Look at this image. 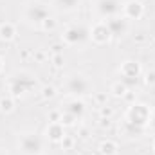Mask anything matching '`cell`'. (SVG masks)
Instances as JSON below:
<instances>
[{
	"label": "cell",
	"instance_id": "cell-4",
	"mask_svg": "<svg viewBox=\"0 0 155 155\" xmlns=\"http://www.w3.org/2000/svg\"><path fill=\"white\" fill-rule=\"evenodd\" d=\"M67 92L81 97V96H87L92 92V83L88 81V78H85L83 74H72L67 79Z\"/></svg>",
	"mask_w": 155,
	"mask_h": 155
},
{
	"label": "cell",
	"instance_id": "cell-22",
	"mask_svg": "<svg viewBox=\"0 0 155 155\" xmlns=\"http://www.w3.org/2000/svg\"><path fill=\"white\" fill-rule=\"evenodd\" d=\"M60 144H61V148L63 150H72V146H74V137L72 135H63V139L60 141Z\"/></svg>",
	"mask_w": 155,
	"mask_h": 155
},
{
	"label": "cell",
	"instance_id": "cell-28",
	"mask_svg": "<svg viewBox=\"0 0 155 155\" xmlns=\"http://www.w3.org/2000/svg\"><path fill=\"white\" fill-rule=\"evenodd\" d=\"M52 63H54L56 67H61V65H63V54H54V56H52Z\"/></svg>",
	"mask_w": 155,
	"mask_h": 155
},
{
	"label": "cell",
	"instance_id": "cell-15",
	"mask_svg": "<svg viewBox=\"0 0 155 155\" xmlns=\"http://www.w3.org/2000/svg\"><path fill=\"white\" fill-rule=\"evenodd\" d=\"M119 148H117V143L112 139H107L99 144V155H117Z\"/></svg>",
	"mask_w": 155,
	"mask_h": 155
},
{
	"label": "cell",
	"instance_id": "cell-6",
	"mask_svg": "<svg viewBox=\"0 0 155 155\" xmlns=\"http://www.w3.org/2000/svg\"><path fill=\"white\" fill-rule=\"evenodd\" d=\"M119 71H121V81L126 85L137 83V79L141 76V65L137 61H124Z\"/></svg>",
	"mask_w": 155,
	"mask_h": 155
},
{
	"label": "cell",
	"instance_id": "cell-13",
	"mask_svg": "<svg viewBox=\"0 0 155 155\" xmlns=\"http://www.w3.org/2000/svg\"><path fill=\"white\" fill-rule=\"evenodd\" d=\"M45 134H47V137H49L52 143H60V141L63 139V135H65V126H63L61 123H49Z\"/></svg>",
	"mask_w": 155,
	"mask_h": 155
},
{
	"label": "cell",
	"instance_id": "cell-16",
	"mask_svg": "<svg viewBox=\"0 0 155 155\" xmlns=\"http://www.w3.org/2000/svg\"><path fill=\"white\" fill-rule=\"evenodd\" d=\"M13 110H15V97L11 94L0 97V112L2 114H11Z\"/></svg>",
	"mask_w": 155,
	"mask_h": 155
},
{
	"label": "cell",
	"instance_id": "cell-2",
	"mask_svg": "<svg viewBox=\"0 0 155 155\" xmlns=\"http://www.w3.org/2000/svg\"><path fill=\"white\" fill-rule=\"evenodd\" d=\"M150 119H152V112L143 103L130 105V108L126 112V121L132 123V124H135V126H139V128H146L148 123H150Z\"/></svg>",
	"mask_w": 155,
	"mask_h": 155
},
{
	"label": "cell",
	"instance_id": "cell-29",
	"mask_svg": "<svg viewBox=\"0 0 155 155\" xmlns=\"http://www.w3.org/2000/svg\"><path fill=\"white\" fill-rule=\"evenodd\" d=\"M61 49H63V47H61L60 43H56V45H52V47H51L52 54H61Z\"/></svg>",
	"mask_w": 155,
	"mask_h": 155
},
{
	"label": "cell",
	"instance_id": "cell-14",
	"mask_svg": "<svg viewBox=\"0 0 155 155\" xmlns=\"http://www.w3.org/2000/svg\"><path fill=\"white\" fill-rule=\"evenodd\" d=\"M16 36V27L11 24V22H5L0 25V40L4 41H11V40Z\"/></svg>",
	"mask_w": 155,
	"mask_h": 155
},
{
	"label": "cell",
	"instance_id": "cell-1",
	"mask_svg": "<svg viewBox=\"0 0 155 155\" xmlns=\"http://www.w3.org/2000/svg\"><path fill=\"white\" fill-rule=\"evenodd\" d=\"M7 85H9L11 96H13V97H20V96H24L25 92H29V90L35 88L36 79L31 76L29 72H15L13 76L9 78Z\"/></svg>",
	"mask_w": 155,
	"mask_h": 155
},
{
	"label": "cell",
	"instance_id": "cell-31",
	"mask_svg": "<svg viewBox=\"0 0 155 155\" xmlns=\"http://www.w3.org/2000/svg\"><path fill=\"white\" fill-rule=\"evenodd\" d=\"M148 126L152 128V132H155V116H152V119H150V123H148Z\"/></svg>",
	"mask_w": 155,
	"mask_h": 155
},
{
	"label": "cell",
	"instance_id": "cell-23",
	"mask_svg": "<svg viewBox=\"0 0 155 155\" xmlns=\"http://www.w3.org/2000/svg\"><path fill=\"white\" fill-rule=\"evenodd\" d=\"M76 121L78 119L74 116H71V114H67V112H61V119H60V123H61L63 126H72Z\"/></svg>",
	"mask_w": 155,
	"mask_h": 155
},
{
	"label": "cell",
	"instance_id": "cell-18",
	"mask_svg": "<svg viewBox=\"0 0 155 155\" xmlns=\"http://www.w3.org/2000/svg\"><path fill=\"white\" fill-rule=\"evenodd\" d=\"M110 92H112L116 97H124V96H126V92H128V85H126V83H123V81H117V83L112 85Z\"/></svg>",
	"mask_w": 155,
	"mask_h": 155
},
{
	"label": "cell",
	"instance_id": "cell-10",
	"mask_svg": "<svg viewBox=\"0 0 155 155\" xmlns=\"http://www.w3.org/2000/svg\"><path fill=\"white\" fill-rule=\"evenodd\" d=\"M121 11H123V16L126 20H139L143 16V13H144V7H143V4L139 0H128L123 5Z\"/></svg>",
	"mask_w": 155,
	"mask_h": 155
},
{
	"label": "cell",
	"instance_id": "cell-20",
	"mask_svg": "<svg viewBox=\"0 0 155 155\" xmlns=\"http://www.w3.org/2000/svg\"><path fill=\"white\" fill-rule=\"evenodd\" d=\"M40 25H41L43 31H54V29H56V20H54L52 16H47Z\"/></svg>",
	"mask_w": 155,
	"mask_h": 155
},
{
	"label": "cell",
	"instance_id": "cell-19",
	"mask_svg": "<svg viewBox=\"0 0 155 155\" xmlns=\"http://www.w3.org/2000/svg\"><path fill=\"white\" fill-rule=\"evenodd\" d=\"M54 2L61 11H74L79 5V0H54Z\"/></svg>",
	"mask_w": 155,
	"mask_h": 155
},
{
	"label": "cell",
	"instance_id": "cell-8",
	"mask_svg": "<svg viewBox=\"0 0 155 155\" xmlns=\"http://www.w3.org/2000/svg\"><path fill=\"white\" fill-rule=\"evenodd\" d=\"M90 38H92L94 43H97V45L108 43V41L112 40V33H110L107 22H97V24L90 29Z\"/></svg>",
	"mask_w": 155,
	"mask_h": 155
},
{
	"label": "cell",
	"instance_id": "cell-3",
	"mask_svg": "<svg viewBox=\"0 0 155 155\" xmlns=\"http://www.w3.org/2000/svg\"><path fill=\"white\" fill-rule=\"evenodd\" d=\"M18 148L24 155H41L43 153V139L38 134H22L18 139Z\"/></svg>",
	"mask_w": 155,
	"mask_h": 155
},
{
	"label": "cell",
	"instance_id": "cell-7",
	"mask_svg": "<svg viewBox=\"0 0 155 155\" xmlns=\"http://www.w3.org/2000/svg\"><path fill=\"white\" fill-rule=\"evenodd\" d=\"M47 16H49V9H47V5L41 4V2H33V4H29L27 9H25V18H27L29 22L41 24Z\"/></svg>",
	"mask_w": 155,
	"mask_h": 155
},
{
	"label": "cell",
	"instance_id": "cell-21",
	"mask_svg": "<svg viewBox=\"0 0 155 155\" xmlns=\"http://www.w3.org/2000/svg\"><path fill=\"white\" fill-rule=\"evenodd\" d=\"M56 96V88L52 87V85H45L43 88H41V97L43 99H52Z\"/></svg>",
	"mask_w": 155,
	"mask_h": 155
},
{
	"label": "cell",
	"instance_id": "cell-33",
	"mask_svg": "<svg viewBox=\"0 0 155 155\" xmlns=\"http://www.w3.org/2000/svg\"><path fill=\"white\" fill-rule=\"evenodd\" d=\"M152 148H153V152H155V141H153V146H152Z\"/></svg>",
	"mask_w": 155,
	"mask_h": 155
},
{
	"label": "cell",
	"instance_id": "cell-34",
	"mask_svg": "<svg viewBox=\"0 0 155 155\" xmlns=\"http://www.w3.org/2000/svg\"><path fill=\"white\" fill-rule=\"evenodd\" d=\"M0 155H5V153H4V152H0Z\"/></svg>",
	"mask_w": 155,
	"mask_h": 155
},
{
	"label": "cell",
	"instance_id": "cell-17",
	"mask_svg": "<svg viewBox=\"0 0 155 155\" xmlns=\"http://www.w3.org/2000/svg\"><path fill=\"white\" fill-rule=\"evenodd\" d=\"M143 132H144V128H139V126H135V124L124 121V128H123V134H124V135H128V137H139Z\"/></svg>",
	"mask_w": 155,
	"mask_h": 155
},
{
	"label": "cell",
	"instance_id": "cell-9",
	"mask_svg": "<svg viewBox=\"0 0 155 155\" xmlns=\"http://www.w3.org/2000/svg\"><path fill=\"white\" fill-rule=\"evenodd\" d=\"M123 5L119 0H99L97 2V11L103 18H112L121 13Z\"/></svg>",
	"mask_w": 155,
	"mask_h": 155
},
{
	"label": "cell",
	"instance_id": "cell-32",
	"mask_svg": "<svg viewBox=\"0 0 155 155\" xmlns=\"http://www.w3.org/2000/svg\"><path fill=\"white\" fill-rule=\"evenodd\" d=\"M0 71H2V58H0Z\"/></svg>",
	"mask_w": 155,
	"mask_h": 155
},
{
	"label": "cell",
	"instance_id": "cell-5",
	"mask_svg": "<svg viewBox=\"0 0 155 155\" xmlns=\"http://www.w3.org/2000/svg\"><path fill=\"white\" fill-rule=\"evenodd\" d=\"M90 36V31L85 27V25H69L63 33V41L69 43V45H78V43H83L85 40H88Z\"/></svg>",
	"mask_w": 155,
	"mask_h": 155
},
{
	"label": "cell",
	"instance_id": "cell-30",
	"mask_svg": "<svg viewBox=\"0 0 155 155\" xmlns=\"http://www.w3.org/2000/svg\"><path fill=\"white\" fill-rule=\"evenodd\" d=\"M35 58H36L38 61H43V60H45V52H43V51H36V52H35Z\"/></svg>",
	"mask_w": 155,
	"mask_h": 155
},
{
	"label": "cell",
	"instance_id": "cell-27",
	"mask_svg": "<svg viewBox=\"0 0 155 155\" xmlns=\"http://www.w3.org/2000/svg\"><path fill=\"white\" fill-rule=\"evenodd\" d=\"M112 114H114V110H112L110 107H107V105H105V107H101V117H103V119H110Z\"/></svg>",
	"mask_w": 155,
	"mask_h": 155
},
{
	"label": "cell",
	"instance_id": "cell-12",
	"mask_svg": "<svg viewBox=\"0 0 155 155\" xmlns=\"http://www.w3.org/2000/svg\"><path fill=\"white\" fill-rule=\"evenodd\" d=\"M61 112H67V114L74 116L76 119H81L83 114H85V105H83V101H79L78 97H74V99H71L65 105V108H61Z\"/></svg>",
	"mask_w": 155,
	"mask_h": 155
},
{
	"label": "cell",
	"instance_id": "cell-11",
	"mask_svg": "<svg viewBox=\"0 0 155 155\" xmlns=\"http://www.w3.org/2000/svg\"><path fill=\"white\" fill-rule=\"evenodd\" d=\"M107 25L112 33V36H123L128 33V20L124 16H112V18H107Z\"/></svg>",
	"mask_w": 155,
	"mask_h": 155
},
{
	"label": "cell",
	"instance_id": "cell-24",
	"mask_svg": "<svg viewBox=\"0 0 155 155\" xmlns=\"http://www.w3.org/2000/svg\"><path fill=\"white\" fill-rule=\"evenodd\" d=\"M144 83H146V85H150V87H153V85H155V69L148 71V72L144 74Z\"/></svg>",
	"mask_w": 155,
	"mask_h": 155
},
{
	"label": "cell",
	"instance_id": "cell-26",
	"mask_svg": "<svg viewBox=\"0 0 155 155\" xmlns=\"http://www.w3.org/2000/svg\"><path fill=\"white\" fill-rule=\"evenodd\" d=\"M61 119V110H51L49 112V123H60Z\"/></svg>",
	"mask_w": 155,
	"mask_h": 155
},
{
	"label": "cell",
	"instance_id": "cell-25",
	"mask_svg": "<svg viewBox=\"0 0 155 155\" xmlns=\"http://www.w3.org/2000/svg\"><path fill=\"white\" fill-rule=\"evenodd\" d=\"M94 99H96V103H97L99 107H105V105H107V92H97V94L94 96Z\"/></svg>",
	"mask_w": 155,
	"mask_h": 155
}]
</instances>
